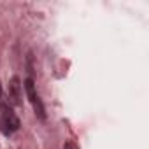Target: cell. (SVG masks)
<instances>
[{
	"label": "cell",
	"instance_id": "1",
	"mask_svg": "<svg viewBox=\"0 0 149 149\" xmlns=\"http://www.w3.org/2000/svg\"><path fill=\"white\" fill-rule=\"evenodd\" d=\"M25 91H26V97H28V100L32 102V105H33V109H35V114H37L40 119H46L44 105H42V102H40V98H39V95H37V91H35V84H33L32 79H26V81H25Z\"/></svg>",
	"mask_w": 149,
	"mask_h": 149
},
{
	"label": "cell",
	"instance_id": "2",
	"mask_svg": "<svg viewBox=\"0 0 149 149\" xmlns=\"http://www.w3.org/2000/svg\"><path fill=\"white\" fill-rule=\"evenodd\" d=\"M2 126L6 132H14L19 128V119L11 112V111H4L2 114Z\"/></svg>",
	"mask_w": 149,
	"mask_h": 149
},
{
	"label": "cell",
	"instance_id": "3",
	"mask_svg": "<svg viewBox=\"0 0 149 149\" xmlns=\"http://www.w3.org/2000/svg\"><path fill=\"white\" fill-rule=\"evenodd\" d=\"M11 93H13L14 100L19 102V98H21V84H19L18 77H13V81H11Z\"/></svg>",
	"mask_w": 149,
	"mask_h": 149
},
{
	"label": "cell",
	"instance_id": "4",
	"mask_svg": "<svg viewBox=\"0 0 149 149\" xmlns=\"http://www.w3.org/2000/svg\"><path fill=\"white\" fill-rule=\"evenodd\" d=\"M63 149H77V146L74 144V142H70V140H68V142H67V144L63 146Z\"/></svg>",
	"mask_w": 149,
	"mask_h": 149
},
{
	"label": "cell",
	"instance_id": "5",
	"mask_svg": "<svg viewBox=\"0 0 149 149\" xmlns=\"http://www.w3.org/2000/svg\"><path fill=\"white\" fill-rule=\"evenodd\" d=\"M0 104H2V86H0Z\"/></svg>",
	"mask_w": 149,
	"mask_h": 149
}]
</instances>
